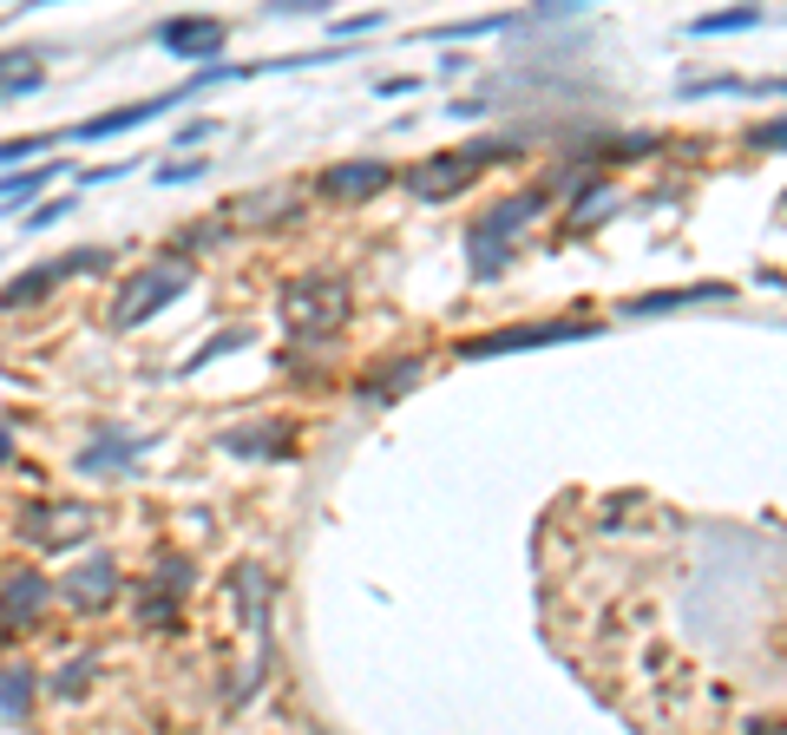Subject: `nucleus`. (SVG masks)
I'll use <instances>...</instances> for the list:
<instances>
[{
  "label": "nucleus",
  "instance_id": "obj_9",
  "mask_svg": "<svg viewBox=\"0 0 787 735\" xmlns=\"http://www.w3.org/2000/svg\"><path fill=\"white\" fill-rule=\"evenodd\" d=\"M184 92H164V99H139V105H119V112H105V119H85V125H72V139H112V132H132V125H151L164 105H178Z\"/></svg>",
  "mask_w": 787,
  "mask_h": 735
},
{
  "label": "nucleus",
  "instance_id": "obj_7",
  "mask_svg": "<svg viewBox=\"0 0 787 735\" xmlns=\"http://www.w3.org/2000/svg\"><path fill=\"white\" fill-rule=\"evenodd\" d=\"M387 178H394V164H381V158H355V164L322 171V191H329V198H374Z\"/></svg>",
  "mask_w": 787,
  "mask_h": 735
},
{
  "label": "nucleus",
  "instance_id": "obj_3",
  "mask_svg": "<svg viewBox=\"0 0 787 735\" xmlns=\"http://www.w3.org/2000/svg\"><path fill=\"white\" fill-rule=\"evenodd\" d=\"M572 335H591V322H525V329H493V335H473L460 342V355H518V349H545V342H572Z\"/></svg>",
  "mask_w": 787,
  "mask_h": 735
},
{
  "label": "nucleus",
  "instance_id": "obj_19",
  "mask_svg": "<svg viewBox=\"0 0 787 735\" xmlns=\"http://www.w3.org/2000/svg\"><path fill=\"white\" fill-rule=\"evenodd\" d=\"M755 145H761V151H787V119H768V125H755Z\"/></svg>",
  "mask_w": 787,
  "mask_h": 735
},
{
  "label": "nucleus",
  "instance_id": "obj_20",
  "mask_svg": "<svg viewBox=\"0 0 787 735\" xmlns=\"http://www.w3.org/2000/svg\"><path fill=\"white\" fill-rule=\"evenodd\" d=\"M198 171H204V164H198V158H184V164H164V171H158V184H178V178H198Z\"/></svg>",
  "mask_w": 787,
  "mask_h": 735
},
{
  "label": "nucleus",
  "instance_id": "obj_22",
  "mask_svg": "<svg viewBox=\"0 0 787 735\" xmlns=\"http://www.w3.org/2000/svg\"><path fill=\"white\" fill-rule=\"evenodd\" d=\"M7 460H13V434H7V427H0V466H7Z\"/></svg>",
  "mask_w": 787,
  "mask_h": 735
},
{
  "label": "nucleus",
  "instance_id": "obj_4",
  "mask_svg": "<svg viewBox=\"0 0 787 735\" xmlns=\"http://www.w3.org/2000/svg\"><path fill=\"white\" fill-rule=\"evenodd\" d=\"M99 263H105V250H72V256H53V263H40L33 276H13V283L0 290V302H7V309H20V302H40L53 283H67L72 270H99Z\"/></svg>",
  "mask_w": 787,
  "mask_h": 735
},
{
  "label": "nucleus",
  "instance_id": "obj_16",
  "mask_svg": "<svg viewBox=\"0 0 787 735\" xmlns=\"http://www.w3.org/2000/svg\"><path fill=\"white\" fill-rule=\"evenodd\" d=\"M27 696H33V676H20V669H7V676H0V709H20Z\"/></svg>",
  "mask_w": 787,
  "mask_h": 735
},
{
  "label": "nucleus",
  "instance_id": "obj_5",
  "mask_svg": "<svg viewBox=\"0 0 787 735\" xmlns=\"http://www.w3.org/2000/svg\"><path fill=\"white\" fill-rule=\"evenodd\" d=\"M40 604H47V578H40V572H7V578H0V631L33 624Z\"/></svg>",
  "mask_w": 787,
  "mask_h": 735
},
{
  "label": "nucleus",
  "instance_id": "obj_18",
  "mask_svg": "<svg viewBox=\"0 0 787 735\" xmlns=\"http://www.w3.org/2000/svg\"><path fill=\"white\" fill-rule=\"evenodd\" d=\"M67 204H72V198H47V204H33V211H27V230H47V223H60V218H67Z\"/></svg>",
  "mask_w": 787,
  "mask_h": 735
},
{
  "label": "nucleus",
  "instance_id": "obj_17",
  "mask_svg": "<svg viewBox=\"0 0 787 735\" xmlns=\"http://www.w3.org/2000/svg\"><path fill=\"white\" fill-rule=\"evenodd\" d=\"M47 178H53V164H40V171H27V178H0V198H33Z\"/></svg>",
  "mask_w": 787,
  "mask_h": 735
},
{
  "label": "nucleus",
  "instance_id": "obj_21",
  "mask_svg": "<svg viewBox=\"0 0 787 735\" xmlns=\"http://www.w3.org/2000/svg\"><path fill=\"white\" fill-rule=\"evenodd\" d=\"M47 145V139H13V145H0V164H7V158H27V151H40Z\"/></svg>",
  "mask_w": 787,
  "mask_h": 735
},
{
  "label": "nucleus",
  "instance_id": "obj_13",
  "mask_svg": "<svg viewBox=\"0 0 787 735\" xmlns=\"http://www.w3.org/2000/svg\"><path fill=\"white\" fill-rule=\"evenodd\" d=\"M473 178V164L453 151V158H427V171H407V184L421 191V198H446V191H460Z\"/></svg>",
  "mask_w": 787,
  "mask_h": 735
},
{
  "label": "nucleus",
  "instance_id": "obj_14",
  "mask_svg": "<svg viewBox=\"0 0 787 735\" xmlns=\"http://www.w3.org/2000/svg\"><path fill=\"white\" fill-rule=\"evenodd\" d=\"M761 13L755 7H735V13H703V20H689V33H741V27H755Z\"/></svg>",
  "mask_w": 787,
  "mask_h": 735
},
{
  "label": "nucleus",
  "instance_id": "obj_6",
  "mask_svg": "<svg viewBox=\"0 0 787 735\" xmlns=\"http://www.w3.org/2000/svg\"><path fill=\"white\" fill-rule=\"evenodd\" d=\"M158 40L171 53H184V60H216L223 53V20H164Z\"/></svg>",
  "mask_w": 787,
  "mask_h": 735
},
{
  "label": "nucleus",
  "instance_id": "obj_12",
  "mask_svg": "<svg viewBox=\"0 0 787 735\" xmlns=\"http://www.w3.org/2000/svg\"><path fill=\"white\" fill-rule=\"evenodd\" d=\"M112 591H119V565H112V558H92L85 572H72V578H67V597L79 604V611L112 604Z\"/></svg>",
  "mask_w": 787,
  "mask_h": 735
},
{
  "label": "nucleus",
  "instance_id": "obj_15",
  "mask_svg": "<svg viewBox=\"0 0 787 735\" xmlns=\"http://www.w3.org/2000/svg\"><path fill=\"white\" fill-rule=\"evenodd\" d=\"M243 342H250V329H223V335H211V342H204V349H198V355L184 362V374H198L204 362H216L223 349H243Z\"/></svg>",
  "mask_w": 787,
  "mask_h": 735
},
{
  "label": "nucleus",
  "instance_id": "obj_2",
  "mask_svg": "<svg viewBox=\"0 0 787 735\" xmlns=\"http://www.w3.org/2000/svg\"><path fill=\"white\" fill-rule=\"evenodd\" d=\"M184 283H191V263H158V270H144L139 283L119 295L112 322H119V329H139V322H151V315H158V309H164L171 295L184 290Z\"/></svg>",
  "mask_w": 787,
  "mask_h": 735
},
{
  "label": "nucleus",
  "instance_id": "obj_8",
  "mask_svg": "<svg viewBox=\"0 0 787 735\" xmlns=\"http://www.w3.org/2000/svg\"><path fill=\"white\" fill-rule=\"evenodd\" d=\"M85 525L92 513L85 506H33V513H20V538H47V545H60V538H85Z\"/></svg>",
  "mask_w": 787,
  "mask_h": 735
},
{
  "label": "nucleus",
  "instance_id": "obj_10",
  "mask_svg": "<svg viewBox=\"0 0 787 735\" xmlns=\"http://www.w3.org/2000/svg\"><path fill=\"white\" fill-rule=\"evenodd\" d=\"M545 211V191H518V198H505V204H493L486 218L473 223V236H493V243H505L512 230H525V223Z\"/></svg>",
  "mask_w": 787,
  "mask_h": 735
},
{
  "label": "nucleus",
  "instance_id": "obj_11",
  "mask_svg": "<svg viewBox=\"0 0 787 735\" xmlns=\"http://www.w3.org/2000/svg\"><path fill=\"white\" fill-rule=\"evenodd\" d=\"M223 446H230V453H270V460H289V453H295V434H289L283 421H250V427H230Z\"/></svg>",
  "mask_w": 787,
  "mask_h": 735
},
{
  "label": "nucleus",
  "instance_id": "obj_1",
  "mask_svg": "<svg viewBox=\"0 0 787 735\" xmlns=\"http://www.w3.org/2000/svg\"><path fill=\"white\" fill-rule=\"evenodd\" d=\"M342 315H349V290L329 270H309L283 290V322L295 335H329V329H342Z\"/></svg>",
  "mask_w": 787,
  "mask_h": 735
}]
</instances>
